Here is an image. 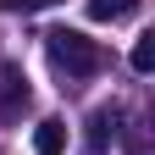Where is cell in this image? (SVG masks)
Returning a JSON list of instances; mask_svg holds the SVG:
<instances>
[{"instance_id":"cell-1","label":"cell","mask_w":155,"mask_h":155,"mask_svg":"<svg viewBox=\"0 0 155 155\" xmlns=\"http://www.w3.org/2000/svg\"><path fill=\"white\" fill-rule=\"evenodd\" d=\"M45 50H50V61L61 67L67 78H94V72L105 67V45L72 33V28H50V33H45Z\"/></svg>"},{"instance_id":"cell-2","label":"cell","mask_w":155,"mask_h":155,"mask_svg":"<svg viewBox=\"0 0 155 155\" xmlns=\"http://www.w3.org/2000/svg\"><path fill=\"white\" fill-rule=\"evenodd\" d=\"M116 133H122V105H100V111L89 116V150H94V155H100Z\"/></svg>"},{"instance_id":"cell-3","label":"cell","mask_w":155,"mask_h":155,"mask_svg":"<svg viewBox=\"0 0 155 155\" xmlns=\"http://www.w3.org/2000/svg\"><path fill=\"white\" fill-rule=\"evenodd\" d=\"M28 105V83H22V72L17 67H0V116H17Z\"/></svg>"},{"instance_id":"cell-4","label":"cell","mask_w":155,"mask_h":155,"mask_svg":"<svg viewBox=\"0 0 155 155\" xmlns=\"http://www.w3.org/2000/svg\"><path fill=\"white\" fill-rule=\"evenodd\" d=\"M61 150H67V122L61 116H45L33 127V155H61Z\"/></svg>"},{"instance_id":"cell-5","label":"cell","mask_w":155,"mask_h":155,"mask_svg":"<svg viewBox=\"0 0 155 155\" xmlns=\"http://www.w3.org/2000/svg\"><path fill=\"white\" fill-rule=\"evenodd\" d=\"M144 0H89V17L94 22H127V17H139Z\"/></svg>"},{"instance_id":"cell-6","label":"cell","mask_w":155,"mask_h":155,"mask_svg":"<svg viewBox=\"0 0 155 155\" xmlns=\"http://www.w3.org/2000/svg\"><path fill=\"white\" fill-rule=\"evenodd\" d=\"M155 67V39H139L133 45V72H150Z\"/></svg>"},{"instance_id":"cell-7","label":"cell","mask_w":155,"mask_h":155,"mask_svg":"<svg viewBox=\"0 0 155 155\" xmlns=\"http://www.w3.org/2000/svg\"><path fill=\"white\" fill-rule=\"evenodd\" d=\"M11 17H28V11H45V6H55V0H0Z\"/></svg>"}]
</instances>
